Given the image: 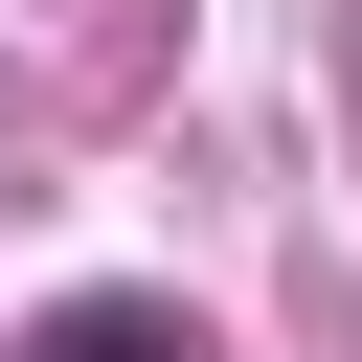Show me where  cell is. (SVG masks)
<instances>
[{
    "instance_id": "6da1fadb",
    "label": "cell",
    "mask_w": 362,
    "mask_h": 362,
    "mask_svg": "<svg viewBox=\"0 0 362 362\" xmlns=\"http://www.w3.org/2000/svg\"><path fill=\"white\" fill-rule=\"evenodd\" d=\"M23 362H204V317H158V294H68Z\"/></svg>"
}]
</instances>
